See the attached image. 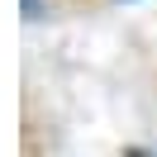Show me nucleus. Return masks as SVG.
<instances>
[{"instance_id":"f03ea898","label":"nucleus","mask_w":157,"mask_h":157,"mask_svg":"<svg viewBox=\"0 0 157 157\" xmlns=\"http://www.w3.org/2000/svg\"><path fill=\"white\" fill-rule=\"evenodd\" d=\"M128 157H147V152H143V147H128Z\"/></svg>"},{"instance_id":"f257e3e1","label":"nucleus","mask_w":157,"mask_h":157,"mask_svg":"<svg viewBox=\"0 0 157 157\" xmlns=\"http://www.w3.org/2000/svg\"><path fill=\"white\" fill-rule=\"evenodd\" d=\"M24 19H38V0H24Z\"/></svg>"}]
</instances>
